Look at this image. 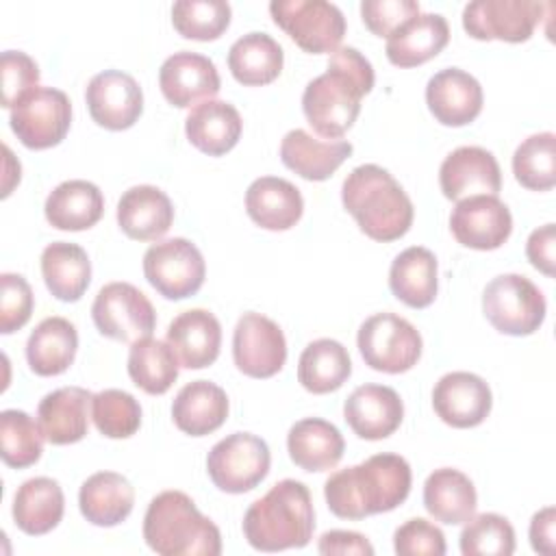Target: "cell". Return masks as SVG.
Instances as JSON below:
<instances>
[{
	"instance_id": "obj_1",
	"label": "cell",
	"mask_w": 556,
	"mask_h": 556,
	"mask_svg": "<svg viewBox=\"0 0 556 556\" xmlns=\"http://www.w3.org/2000/svg\"><path fill=\"white\" fill-rule=\"evenodd\" d=\"M374 67L356 48H337L324 74L302 93V111L319 137L341 139L361 113V100L374 87Z\"/></svg>"
},
{
	"instance_id": "obj_2",
	"label": "cell",
	"mask_w": 556,
	"mask_h": 556,
	"mask_svg": "<svg viewBox=\"0 0 556 556\" xmlns=\"http://www.w3.org/2000/svg\"><path fill=\"white\" fill-rule=\"evenodd\" d=\"M410 465L400 454H374L361 465L330 473L324 497L332 515L365 519L397 508L410 493Z\"/></svg>"
},
{
	"instance_id": "obj_3",
	"label": "cell",
	"mask_w": 556,
	"mask_h": 556,
	"mask_svg": "<svg viewBox=\"0 0 556 556\" xmlns=\"http://www.w3.org/2000/svg\"><path fill=\"white\" fill-rule=\"evenodd\" d=\"M341 200L358 228L374 241H395L413 224L410 198L380 165L365 163L354 167L343 180Z\"/></svg>"
},
{
	"instance_id": "obj_4",
	"label": "cell",
	"mask_w": 556,
	"mask_h": 556,
	"mask_svg": "<svg viewBox=\"0 0 556 556\" xmlns=\"http://www.w3.org/2000/svg\"><path fill=\"white\" fill-rule=\"evenodd\" d=\"M315 510L311 491L300 480L276 482L243 517V536L258 552L304 547L313 539Z\"/></svg>"
},
{
	"instance_id": "obj_5",
	"label": "cell",
	"mask_w": 556,
	"mask_h": 556,
	"mask_svg": "<svg viewBox=\"0 0 556 556\" xmlns=\"http://www.w3.org/2000/svg\"><path fill=\"white\" fill-rule=\"evenodd\" d=\"M143 539L161 556H219V528L182 491L159 493L143 517Z\"/></svg>"
},
{
	"instance_id": "obj_6",
	"label": "cell",
	"mask_w": 556,
	"mask_h": 556,
	"mask_svg": "<svg viewBox=\"0 0 556 556\" xmlns=\"http://www.w3.org/2000/svg\"><path fill=\"white\" fill-rule=\"evenodd\" d=\"M482 313L497 332L528 337L541 328L547 304L541 289L530 278L502 274L484 287Z\"/></svg>"
},
{
	"instance_id": "obj_7",
	"label": "cell",
	"mask_w": 556,
	"mask_h": 556,
	"mask_svg": "<svg viewBox=\"0 0 556 556\" xmlns=\"http://www.w3.org/2000/svg\"><path fill=\"white\" fill-rule=\"evenodd\" d=\"M358 352L376 371L404 374L413 369L421 356V334L404 317L395 313H376L358 328Z\"/></svg>"
},
{
	"instance_id": "obj_8",
	"label": "cell",
	"mask_w": 556,
	"mask_h": 556,
	"mask_svg": "<svg viewBox=\"0 0 556 556\" xmlns=\"http://www.w3.org/2000/svg\"><path fill=\"white\" fill-rule=\"evenodd\" d=\"M271 454L267 443L252 432H232L217 441L206 456V471L224 493H245L269 473Z\"/></svg>"
},
{
	"instance_id": "obj_9",
	"label": "cell",
	"mask_w": 556,
	"mask_h": 556,
	"mask_svg": "<svg viewBox=\"0 0 556 556\" xmlns=\"http://www.w3.org/2000/svg\"><path fill=\"white\" fill-rule=\"evenodd\" d=\"M269 13L304 52H334L345 35L341 9L326 0H274Z\"/></svg>"
},
{
	"instance_id": "obj_10",
	"label": "cell",
	"mask_w": 556,
	"mask_h": 556,
	"mask_svg": "<svg viewBox=\"0 0 556 556\" xmlns=\"http://www.w3.org/2000/svg\"><path fill=\"white\" fill-rule=\"evenodd\" d=\"M143 276L163 298L185 300L204 285L206 265L195 243L174 237L156 241L146 250Z\"/></svg>"
},
{
	"instance_id": "obj_11",
	"label": "cell",
	"mask_w": 556,
	"mask_h": 556,
	"mask_svg": "<svg viewBox=\"0 0 556 556\" xmlns=\"http://www.w3.org/2000/svg\"><path fill=\"white\" fill-rule=\"evenodd\" d=\"M11 130L30 150H48L61 143L72 124V102L65 91L35 87L11 109Z\"/></svg>"
},
{
	"instance_id": "obj_12",
	"label": "cell",
	"mask_w": 556,
	"mask_h": 556,
	"mask_svg": "<svg viewBox=\"0 0 556 556\" xmlns=\"http://www.w3.org/2000/svg\"><path fill=\"white\" fill-rule=\"evenodd\" d=\"M91 317L100 334L124 343L150 337L156 326L152 302L130 282L104 285L91 304Z\"/></svg>"
},
{
	"instance_id": "obj_13",
	"label": "cell",
	"mask_w": 556,
	"mask_h": 556,
	"mask_svg": "<svg viewBox=\"0 0 556 556\" xmlns=\"http://www.w3.org/2000/svg\"><path fill=\"white\" fill-rule=\"evenodd\" d=\"M552 4L536 0H473L463 9V28L480 41H528Z\"/></svg>"
},
{
	"instance_id": "obj_14",
	"label": "cell",
	"mask_w": 556,
	"mask_h": 556,
	"mask_svg": "<svg viewBox=\"0 0 556 556\" xmlns=\"http://www.w3.org/2000/svg\"><path fill=\"white\" fill-rule=\"evenodd\" d=\"M232 358L250 378H271L287 361V341L280 326L261 315L243 313L232 332Z\"/></svg>"
},
{
	"instance_id": "obj_15",
	"label": "cell",
	"mask_w": 556,
	"mask_h": 556,
	"mask_svg": "<svg viewBox=\"0 0 556 556\" xmlns=\"http://www.w3.org/2000/svg\"><path fill=\"white\" fill-rule=\"evenodd\" d=\"M454 239L471 250H497L513 232V215L497 195H469L450 215Z\"/></svg>"
},
{
	"instance_id": "obj_16",
	"label": "cell",
	"mask_w": 556,
	"mask_h": 556,
	"mask_svg": "<svg viewBox=\"0 0 556 556\" xmlns=\"http://www.w3.org/2000/svg\"><path fill=\"white\" fill-rule=\"evenodd\" d=\"M91 119L106 130H126L143 113V93L139 83L119 70L96 74L85 91Z\"/></svg>"
},
{
	"instance_id": "obj_17",
	"label": "cell",
	"mask_w": 556,
	"mask_h": 556,
	"mask_svg": "<svg viewBox=\"0 0 556 556\" xmlns=\"http://www.w3.org/2000/svg\"><path fill=\"white\" fill-rule=\"evenodd\" d=\"M432 406L443 424L452 428H476L489 417L493 395L480 376L450 371L434 384Z\"/></svg>"
},
{
	"instance_id": "obj_18",
	"label": "cell",
	"mask_w": 556,
	"mask_h": 556,
	"mask_svg": "<svg viewBox=\"0 0 556 556\" xmlns=\"http://www.w3.org/2000/svg\"><path fill=\"white\" fill-rule=\"evenodd\" d=\"M439 185L443 195L456 202L469 195H497L502 189V172L489 150L460 146L443 159Z\"/></svg>"
},
{
	"instance_id": "obj_19",
	"label": "cell",
	"mask_w": 556,
	"mask_h": 556,
	"mask_svg": "<svg viewBox=\"0 0 556 556\" xmlns=\"http://www.w3.org/2000/svg\"><path fill=\"white\" fill-rule=\"evenodd\" d=\"M159 85L165 100L178 109L195 106L217 96L222 80L215 63L198 52L180 50L167 56L159 70Z\"/></svg>"
},
{
	"instance_id": "obj_20",
	"label": "cell",
	"mask_w": 556,
	"mask_h": 556,
	"mask_svg": "<svg viewBox=\"0 0 556 556\" xmlns=\"http://www.w3.org/2000/svg\"><path fill=\"white\" fill-rule=\"evenodd\" d=\"M343 417L356 437L380 441L400 428L404 419V404L391 387L361 384L348 395Z\"/></svg>"
},
{
	"instance_id": "obj_21",
	"label": "cell",
	"mask_w": 556,
	"mask_h": 556,
	"mask_svg": "<svg viewBox=\"0 0 556 556\" xmlns=\"http://www.w3.org/2000/svg\"><path fill=\"white\" fill-rule=\"evenodd\" d=\"M482 87L465 70L445 67L426 85V104L443 126H465L482 111Z\"/></svg>"
},
{
	"instance_id": "obj_22",
	"label": "cell",
	"mask_w": 556,
	"mask_h": 556,
	"mask_svg": "<svg viewBox=\"0 0 556 556\" xmlns=\"http://www.w3.org/2000/svg\"><path fill=\"white\" fill-rule=\"evenodd\" d=\"M165 339L182 367L204 369L219 356L222 326L213 313L191 308L172 319Z\"/></svg>"
},
{
	"instance_id": "obj_23",
	"label": "cell",
	"mask_w": 556,
	"mask_h": 556,
	"mask_svg": "<svg viewBox=\"0 0 556 556\" xmlns=\"http://www.w3.org/2000/svg\"><path fill=\"white\" fill-rule=\"evenodd\" d=\"M174 222V206L167 193L154 185H137L124 191L117 202V224L135 241L161 239Z\"/></svg>"
},
{
	"instance_id": "obj_24",
	"label": "cell",
	"mask_w": 556,
	"mask_h": 556,
	"mask_svg": "<svg viewBox=\"0 0 556 556\" xmlns=\"http://www.w3.org/2000/svg\"><path fill=\"white\" fill-rule=\"evenodd\" d=\"M450 41L447 20L439 13H417L387 37V59L397 67H415L434 59Z\"/></svg>"
},
{
	"instance_id": "obj_25",
	"label": "cell",
	"mask_w": 556,
	"mask_h": 556,
	"mask_svg": "<svg viewBox=\"0 0 556 556\" xmlns=\"http://www.w3.org/2000/svg\"><path fill=\"white\" fill-rule=\"evenodd\" d=\"M93 393L83 387H61L37 406V421L52 445L78 443L89 430V406Z\"/></svg>"
},
{
	"instance_id": "obj_26",
	"label": "cell",
	"mask_w": 556,
	"mask_h": 556,
	"mask_svg": "<svg viewBox=\"0 0 556 556\" xmlns=\"http://www.w3.org/2000/svg\"><path fill=\"white\" fill-rule=\"evenodd\" d=\"M352 154V143L343 139H317L311 132L295 128L282 137L280 161L306 180L330 178Z\"/></svg>"
},
{
	"instance_id": "obj_27",
	"label": "cell",
	"mask_w": 556,
	"mask_h": 556,
	"mask_svg": "<svg viewBox=\"0 0 556 556\" xmlns=\"http://www.w3.org/2000/svg\"><path fill=\"white\" fill-rule=\"evenodd\" d=\"M245 211L265 230H289L300 222L304 200L293 182L278 176H261L245 191Z\"/></svg>"
},
{
	"instance_id": "obj_28",
	"label": "cell",
	"mask_w": 556,
	"mask_h": 556,
	"mask_svg": "<svg viewBox=\"0 0 556 556\" xmlns=\"http://www.w3.org/2000/svg\"><path fill=\"white\" fill-rule=\"evenodd\" d=\"M241 128L239 111L224 100H204L195 104L185 119L189 143L208 156L230 152L241 137Z\"/></svg>"
},
{
	"instance_id": "obj_29",
	"label": "cell",
	"mask_w": 556,
	"mask_h": 556,
	"mask_svg": "<svg viewBox=\"0 0 556 556\" xmlns=\"http://www.w3.org/2000/svg\"><path fill=\"white\" fill-rule=\"evenodd\" d=\"M172 417L176 428L185 434H211L228 417V395L215 382L193 380L176 393L172 404Z\"/></svg>"
},
{
	"instance_id": "obj_30",
	"label": "cell",
	"mask_w": 556,
	"mask_h": 556,
	"mask_svg": "<svg viewBox=\"0 0 556 556\" xmlns=\"http://www.w3.org/2000/svg\"><path fill=\"white\" fill-rule=\"evenodd\" d=\"M78 506L89 523L113 528L132 513L135 489L117 471H98L83 482Z\"/></svg>"
},
{
	"instance_id": "obj_31",
	"label": "cell",
	"mask_w": 556,
	"mask_h": 556,
	"mask_svg": "<svg viewBox=\"0 0 556 556\" xmlns=\"http://www.w3.org/2000/svg\"><path fill=\"white\" fill-rule=\"evenodd\" d=\"M287 450L300 469L326 471L341 460L345 441L334 424L319 417H306L291 426Z\"/></svg>"
},
{
	"instance_id": "obj_32",
	"label": "cell",
	"mask_w": 556,
	"mask_h": 556,
	"mask_svg": "<svg viewBox=\"0 0 556 556\" xmlns=\"http://www.w3.org/2000/svg\"><path fill=\"white\" fill-rule=\"evenodd\" d=\"M43 213L50 226L59 230H87L104 213L102 191L89 180H65L46 198Z\"/></svg>"
},
{
	"instance_id": "obj_33",
	"label": "cell",
	"mask_w": 556,
	"mask_h": 556,
	"mask_svg": "<svg viewBox=\"0 0 556 556\" xmlns=\"http://www.w3.org/2000/svg\"><path fill=\"white\" fill-rule=\"evenodd\" d=\"M65 510L63 489L56 480L48 476H37L15 491L13 497V521L15 526L30 534L39 536L59 526Z\"/></svg>"
},
{
	"instance_id": "obj_34",
	"label": "cell",
	"mask_w": 556,
	"mask_h": 556,
	"mask_svg": "<svg viewBox=\"0 0 556 556\" xmlns=\"http://www.w3.org/2000/svg\"><path fill=\"white\" fill-rule=\"evenodd\" d=\"M389 287L391 293L410 308L430 306L439 289L434 254L421 245H410L400 252L389 269Z\"/></svg>"
},
{
	"instance_id": "obj_35",
	"label": "cell",
	"mask_w": 556,
	"mask_h": 556,
	"mask_svg": "<svg viewBox=\"0 0 556 556\" xmlns=\"http://www.w3.org/2000/svg\"><path fill=\"white\" fill-rule=\"evenodd\" d=\"M424 506L441 523H465L469 517L476 515V486L458 469H434L424 482Z\"/></svg>"
},
{
	"instance_id": "obj_36",
	"label": "cell",
	"mask_w": 556,
	"mask_h": 556,
	"mask_svg": "<svg viewBox=\"0 0 556 556\" xmlns=\"http://www.w3.org/2000/svg\"><path fill=\"white\" fill-rule=\"evenodd\" d=\"M78 332L65 317H46L26 341V361L37 376H59L74 363Z\"/></svg>"
},
{
	"instance_id": "obj_37",
	"label": "cell",
	"mask_w": 556,
	"mask_h": 556,
	"mask_svg": "<svg viewBox=\"0 0 556 556\" xmlns=\"http://www.w3.org/2000/svg\"><path fill=\"white\" fill-rule=\"evenodd\" d=\"M41 276L56 300L76 302L91 282V261L80 245L54 241L41 252Z\"/></svg>"
},
{
	"instance_id": "obj_38",
	"label": "cell",
	"mask_w": 556,
	"mask_h": 556,
	"mask_svg": "<svg viewBox=\"0 0 556 556\" xmlns=\"http://www.w3.org/2000/svg\"><path fill=\"white\" fill-rule=\"evenodd\" d=\"M285 63L280 43L267 33H248L239 37L228 50V67L237 83L245 87H261L274 83Z\"/></svg>"
},
{
	"instance_id": "obj_39",
	"label": "cell",
	"mask_w": 556,
	"mask_h": 556,
	"mask_svg": "<svg viewBox=\"0 0 556 556\" xmlns=\"http://www.w3.org/2000/svg\"><path fill=\"white\" fill-rule=\"evenodd\" d=\"M352 374L348 350L334 339L311 341L298 361L300 384L315 395L332 393L343 387Z\"/></svg>"
},
{
	"instance_id": "obj_40",
	"label": "cell",
	"mask_w": 556,
	"mask_h": 556,
	"mask_svg": "<svg viewBox=\"0 0 556 556\" xmlns=\"http://www.w3.org/2000/svg\"><path fill=\"white\" fill-rule=\"evenodd\" d=\"M178 358L167 341L143 337L130 343L128 376L150 395H163L178 378Z\"/></svg>"
},
{
	"instance_id": "obj_41",
	"label": "cell",
	"mask_w": 556,
	"mask_h": 556,
	"mask_svg": "<svg viewBox=\"0 0 556 556\" xmlns=\"http://www.w3.org/2000/svg\"><path fill=\"white\" fill-rule=\"evenodd\" d=\"M43 430L28 413L7 408L0 413V454L4 465L24 469L35 465L43 452Z\"/></svg>"
},
{
	"instance_id": "obj_42",
	"label": "cell",
	"mask_w": 556,
	"mask_h": 556,
	"mask_svg": "<svg viewBox=\"0 0 556 556\" xmlns=\"http://www.w3.org/2000/svg\"><path fill=\"white\" fill-rule=\"evenodd\" d=\"M513 174L530 191H547L556 185V137L536 132L523 139L513 154Z\"/></svg>"
},
{
	"instance_id": "obj_43",
	"label": "cell",
	"mask_w": 556,
	"mask_h": 556,
	"mask_svg": "<svg viewBox=\"0 0 556 556\" xmlns=\"http://www.w3.org/2000/svg\"><path fill=\"white\" fill-rule=\"evenodd\" d=\"M232 9L224 0H178L172 7V24L185 39L213 41L230 26Z\"/></svg>"
},
{
	"instance_id": "obj_44",
	"label": "cell",
	"mask_w": 556,
	"mask_h": 556,
	"mask_svg": "<svg viewBox=\"0 0 556 556\" xmlns=\"http://www.w3.org/2000/svg\"><path fill=\"white\" fill-rule=\"evenodd\" d=\"M91 419L100 434L128 439L141 426V406L122 389H104L91 397Z\"/></svg>"
},
{
	"instance_id": "obj_45",
	"label": "cell",
	"mask_w": 556,
	"mask_h": 556,
	"mask_svg": "<svg viewBox=\"0 0 556 556\" xmlns=\"http://www.w3.org/2000/svg\"><path fill=\"white\" fill-rule=\"evenodd\" d=\"M460 552L465 556H510L515 552V530L497 513L473 515L460 532Z\"/></svg>"
},
{
	"instance_id": "obj_46",
	"label": "cell",
	"mask_w": 556,
	"mask_h": 556,
	"mask_svg": "<svg viewBox=\"0 0 556 556\" xmlns=\"http://www.w3.org/2000/svg\"><path fill=\"white\" fill-rule=\"evenodd\" d=\"M0 332L11 334L20 330L33 315V289L20 274L0 276Z\"/></svg>"
},
{
	"instance_id": "obj_47",
	"label": "cell",
	"mask_w": 556,
	"mask_h": 556,
	"mask_svg": "<svg viewBox=\"0 0 556 556\" xmlns=\"http://www.w3.org/2000/svg\"><path fill=\"white\" fill-rule=\"evenodd\" d=\"M2 72V106L13 109L15 102L37 87L39 67L22 50H4L0 56Z\"/></svg>"
},
{
	"instance_id": "obj_48",
	"label": "cell",
	"mask_w": 556,
	"mask_h": 556,
	"mask_svg": "<svg viewBox=\"0 0 556 556\" xmlns=\"http://www.w3.org/2000/svg\"><path fill=\"white\" fill-rule=\"evenodd\" d=\"M393 549L397 556H443L445 536L428 519L415 517L395 530Z\"/></svg>"
},
{
	"instance_id": "obj_49",
	"label": "cell",
	"mask_w": 556,
	"mask_h": 556,
	"mask_svg": "<svg viewBox=\"0 0 556 556\" xmlns=\"http://www.w3.org/2000/svg\"><path fill=\"white\" fill-rule=\"evenodd\" d=\"M421 13L419 2L415 0H363L361 15L365 26L378 35L389 37L400 24Z\"/></svg>"
},
{
	"instance_id": "obj_50",
	"label": "cell",
	"mask_w": 556,
	"mask_h": 556,
	"mask_svg": "<svg viewBox=\"0 0 556 556\" xmlns=\"http://www.w3.org/2000/svg\"><path fill=\"white\" fill-rule=\"evenodd\" d=\"M554 245H556V228L554 224H545L530 232L526 241V256L545 276H554Z\"/></svg>"
},
{
	"instance_id": "obj_51",
	"label": "cell",
	"mask_w": 556,
	"mask_h": 556,
	"mask_svg": "<svg viewBox=\"0 0 556 556\" xmlns=\"http://www.w3.org/2000/svg\"><path fill=\"white\" fill-rule=\"evenodd\" d=\"M317 549L321 554H358V556H371L374 554L371 543L363 534L350 532V530L324 532L321 539H319Z\"/></svg>"
},
{
	"instance_id": "obj_52",
	"label": "cell",
	"mask_w": 556,
	"mask_h": 556,
	"mask_svg": "<svg viewBox=\"0 0 556 556\" xmlns=\"http://www.w3.org/2000/svg\"><path fill=\"white\" fill-rule=\"evenodd\" d=\"M554 523H556V513L552 506H545L543 510L532 515L530 543H532L534 552L545 554V556H549L554 552Z\"/></svg>"
}]
</instances>
